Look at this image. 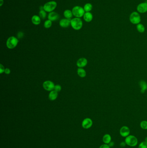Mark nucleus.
<instances>
[{
  "instance_id": "obj_4",
  "label": "nucleus",
  "mask_w": 147,
  "mask_h": 148,
  "mask_svg": "<svg viewBox=\"0 0 147 148\" xmlns=\"http://www.w3.org/2000/svg\"><path fill=\"white\" fill-rule=\"evenodd\" d=\"M72 11L74 16L77 18H81L83 17L85 13V10L83 8L79 6L74 7Z\"/></svg>"
},
{
  "instance_id": "obj_8",
  "label": "nucleus",
  "mask_w": 147,
  "mask_h": 148,
  "mask_svg": "<svg viewBox=\"0 0 147 148\" xmlns=\"http://www.w3.org/2000/svg\"><path fill=\"white\" fill-rule=\"evenodd\" d=\"M120 136L123 137H127L130 135V130L129 127L127 126H123L120 130Z\"/></svg>"
},
{
  "instance_id": "obj_5",
  "label": "nucleus",
  "mask_w": 147,
  "mask_h": 148,
  "mask_svg": "<svg viewBox=\"0 0 147 148\" xmlns=\"http://www.w3.org/2000/svg\"><path fill=\"white\" fill-rule=\"evenodd\" d=\"M57 6V3L55 1H50L46 3L43 6V9L46 12L50 13L55 10Z\"/></svg>"
},
{
  "instance_id": "obj_14",
  "label": "nucleus",
  "mask_w": 147,
  "mask_h": 148,
  "mask_svg": "<svg viewBox=\"0 0 147 148\" xmlns=\"http://www.w3.org/2000/svg\"><path fill=\"white\" fill-rule=\"evenodd\" d=\"M93 16L92 14L90 12H86L83 16V19L86 22H90L92 21Z\"/></svg>"
},
{
  "instance_id": "obj_25",
  "label": "nucleus",
  "mask_w": 147,
  "mask_h": 148,
  "mask_svg": "<svg viewBox=\"0 0 147 148\" xmlns=\"http://www.w3.org/2000/svg\"><path fill=\"white\" fill-rule=\"evenodd\" d=\"M140 126L141 128L143 130H147V121L146 120H143L140 123Z\"/></svg>"
},
{
  "instance_id": "obj_10",
  "label": "nucleus",
  "mask_w": 147,
  "mask_h": 148,
  "mask_svg": "<svg viewBox=\"0 0 147 148\" xmlns=\"http://www.w3.org/2000/svg\"><path fill=\"white\" fill-rule=\"evenodd\" d=\"M93 122L91 119L86 118L83 120L82 122V126L85 129H88L92 126Z\"/></svg>"
},
{
  "instance_id": "obj_6",
  "label": "nucleus",
  "mask_w": 147,
  "mask_h": 148,
  "mask_svg": "<svg viewBox=\"0 0 147 148\" xmlns=\"http://www.w3.org/2000/svg\"><path fill=\"white\" fill-rule=\"evenodd\" d=\"M19 40L16 37L14 36H11L8 39L7 41V46L10 49H13L16 46Z\"/></svg>"
},
{
  "instance_id": "obj_12",
  "label": "nucleus",
  "mask_w": 147,
  "mask_h": 148,
  "mask_svg": "<svg viewBox=\"0 0 147 148\" xmlns=\"http://www.w3.org/2000/svg\"><path fill=\"white\" fill-rule=\"evenodd\" d=\"M48 20H50L52 21H56L59 19V15L57 13L52 11L49 13L48 15Z\"/></svg>"
},
{
  "instance_id": "obj_11",
  "label": "nucleus",
  "mask_w": 147,
  "mask_h": 148,
  "mask_svg": "<svg viewBox=\"0 0 147 148\" xmlns=\"http://www.w3.org/2000/svg\"><path fill=\"white\" fill-rule=\"evenodd\" d=\"M70 20L68 19H62L60 20L59 24L63 28H67L70 25Z\"/></svg>"
},
{
  "instance_id": "obj_22",
  "label": "nucleus",
  "mask_w": 147,
  "mask_h": 148,
  "mask_svg": "<svg viewBox=\"0 0 147 148\" xmlns=\"http://www.w3.org/2000/svg\"><path fill=\"white\" fill-rule=\"evenodd\" d=\"M83 8L86 12H89L92 10V5L91 3H87L84 5Z\"/></svg>"
},
{
  "instance_id": "obj_28",
  "label": "nucleus",
  "mask_w": 147,
  "mask_h": 148,
  "mask_svg": "<svg viewBox=\"0 0 147 148\" xmlns=\"http://www.w3.org/2000/svg\"><path fill=\"white\" fill-rule=\"evenodd\" d=\"M5 69H4V66H3L2 65H0V73L1 74L3 73L5 71Z\"/></svg>"
},
{
  "instance_id": "obj_16",
  "label": "nucleus",
  "mask_w": 147,
  "mask_h": 148,
  "mask_svg": "<svg viewBox=\"0 0 147 148\" xmlns=\"http://www.w3.org/2000/svg\"><path fill=\"white\" fill-rule=\"evenodd\" d=\"M139 85L141 88V92L143 94L147 89V83L145 81L142 80L139 82Z\"/></svg>"
},
{
  "instance_id": "obj_21",
  "label": "nucleus",
  "mask_w": 147,
  "mask_h": 148,
  "mask_svg": "<svg viewBox=\"0 0 147 148\" xmlns=\"http://www.w3.org/2000/svg\"><path fill=\"white\" fill-rule=\"evenodd\" d=\"M136 29L137 31L140 33H143L145 30V26L141 23L136 25Z\"/></svg>"
},
{
  "instance_id": "obj_20",
  "label": "nucleus",
  "mask_w": 147,
  "mask_h": 148,
  "mask_svg": "<svg viewBox=\"0 0 147 148\" xmlns=\"http://www.w3.org/2000/svg\"><path fill=\"white\" fill-rule=\"evenodd\" d=\"M77 73L78 76L81 78H84L86 75V71L82 68H78L77 70Z\"/></svg>"
},
{
  "instance_id": "obj_23",
  "label": "nucleus",
  "mask_w": 147,
  "mask_h": 148,
  "mask_svg": "<svg viewBox=\"0 0 147 148\" xmlns=\"http://www.w3.org/2000/svg\"><path fill=\"white\" fill-rule=\"evenodd\" d=\"M39 16L41 18L44 19L46 17V12L44 10H40L39 12Z\"/></svg>"
},
{
  "instance_id": "obj_13",
  "label": "nucleus",
  "mask_w": 147,
  "mask_h": 148,
  "mask_svg": "<svg viewBox=\"0 0 147 148\" xmlns=\"http://www.w3.org/2000/svg\"><path fill=\"white\" fill-rule=\"evenodd\" d=\"M87 63L88 61L87 59L85 58H82L78 59L76 64L79 68H82L86 66L87 65Z\"/></svg>"
},
{
  "instance_id": "obj_26",
  "label": "nucleus",
  "mask_w": 147,
  "mask_h": 148,
  "mask_svg": "<svg viewBox=\"0 0 147 148\" xmlns=\"http://www.w3.org/2000/svg\"><path fill=\"white\" fill-rule=\"evenodd\" d=\"M138 148H147V142L145 141L141 142L138 146Z\"/></svg>"
},
{
  "instance_id": "obj_31",
  "label": "nucleus",
  "mask_w": 147,
  "mask_h": 148,
  "mask_svg": "<svg viewBox=\"0 0 147 148\" xmlns=\"http://www.w3.org/2000/svg\"><path fill=\"white\" fill-rule=\"evenodd\" d=\"M126 145V143H125V142H122L121 144H120V146H121V147H123L124 146H125V145Z\"/></svg>"
},
{
  "instance_id": "obj_27",
  "label": "nucleus",
  "mask_w": 147,
  "mask_h": 148,
  "mask_svg": "<svg viewBox=\"0 0 147 148\" xmlns=\"http://www.w3.org/2000/svg\"><path fill=\"white\" fill-rule=\"evenodd\" d=\"M54 90L57 92H60L61 90V87L59 84L55 85L54 87Z\"/></svg>"
},
{
  "instance_id": "obj_3",
  "label": "nucleus",
  "mask_w": 147,
  "mask_h": 148,
  "mask_svg": "<svg viewBox=\"0 0 147 148\" xmlns=\"http://www.w3.org/2000/svg\"><path fill=\"white\" fill-rule=\"evenodd\" d=\"M125 142L127 146L130 147H135L137 145L138 140L135 136L129 135L127 137H126Z\"/></svg>"
},
{
  "instance_id": "obj_7",
  "label": "nucleus",
  "mask_w": 147,
  "mask_h": 148,
  "mask_svg": "<svg viewBox=\"0 0 147 148\" xmlns=\"http://www.w3.org/2000/svg\"><path fill=\"white\" fill-rule=\"evenodd\" d=\"M138 12L141 14L145 13L147 12V3L142 2L138 5L136 8Z\"/></svg>"
},
{
  "instance_id": "obj_1",
  "label": "nucleus",
  "mask_w": 147,
  "mask_h": 148,
  "mask_svg": "<svg viewBox=\"0 0 147 148\" xmlns=\"http://www.w3.org/2000/svg\"><path fill=\"white\" fill-rule=\"evenodd\" d=\"M70 25L74 30H78L82 28L83 22L80 18L75 17L70 20Z\"/></svg>"
},
{
  "instance_id": "obj_17",
  "label": "nucleus",
  "mask_w": 147,
  "mask_h": 148,
  "mask_svg": "<svg viewBox=\"0 0 147 148\" xmlns=\"http://www.w3.org/2000/svg\"><path fill=\"white\" fill-rule=\"evenodd\" d=\"M102 140L104 144H109V143L111 142V136L109 134H106L103 136Z\"/></svg>"
},
{
  "instance_id": "obj_2",
  "label": "nucleus",
  "mask_w": 147,
  "mask_h": 148,
  "mask_svg": "<svg viewBox=\"0 0 147 148\" xmlns=\"http://www.w3.org/2000/svg\"><path fill=\"white\" fill-rule=\"evenodd\" d=\"M129 19L132 24L134 25H137L141 22V16L139 12L134 11L130 14Z\"/></svg>"
},
{
  "instance_id": "obj_9",
  "label": "nucleus",
  "mask_w": 147,
  "mask_h": 148,
  "mask_svg": "<svg viewBox=\"0 0 147 148\" xmlns=\"http://www.w3.org/2000/svg\"><path fill=\"white\" fill-rule=\"evenodd\" d=\"M43 87L44 88L48 91H52L54 88V84L53 82L50 81H46L43 83Z\"/></svg>"
},
{
  "instance_id": "obj_18",
  "label": "nucleus",
  "mask_w": 147,
  "mask_h": 148,
  "mask_svg": "<svg viewBox=\"0 0 147 148\" xmlns=\"http://www.w3.org/2000/svg\"><path fill=\"white\" fill-rule=\"evenodd\" d=\"M58 92L56 91H52L49 93V98L51 101H54L58 98Z\"/></svg>"
},
{
  "instance_id": "obj_32",
  "label": "nucleus",
  "mask_w": 147,
  "mask_h": 148,
  "mask_svg": "<svg viewBox=\"0 0 147 148\" xmlns=\"http://www.w3.org/2000/svg\"><path fill=\"white\" fill-rule=\"evenodd\" d=\"M4 4V1L3 0H0V6H2Z\"/></svg>"
},
{
  "instance_id": "obj_19",
  "label": "nucleus",
  "mask_w": 147,
  "mask_h": 148,
  "mask_svg": "<svg viewBox=\"0 0 147 148\" xmlns=\"http://www.w3.org/2000/svg\"><path fill=\"white\" fill-rule=\"evenodd\" d=\"M64 15L66 18L70 20V19L72 18L73 16L72 11L70 10H65V11H64Z\"/></svg>"
},
{
  "instance_id": "obj_15",
  "label": "nucleus",
  "mask_w": 147,
  "mask_h": 148,
  "mask_svg": "<svg viewBox=\"0 0 147 148\" xmlns=\"http://www.w3.org/2000/svg\"><path fill=\"white\" fill-rule=\"evenodd\" d=\"M40 17L38 16V15H34L32 17L31 20H32V24H34L36 25H38L40 24L41 22V20Z\"/></svg>"
},
{
  "instance_id": "obj_24",
  "label": "nucleus",
  "mask_w": 147,
  "mask_h": 148,
  "mask_svg": "<svg viewBox=\"0 0 147 148\" xmlns=\"http://www.w3.org/2000/svg\"><path fill=\"white\" fill-rule=\"evenodd\" d=\"M52 21L49 20H46V21L44 22V27L46 28H50V27H52Z\"/></svg>"
},
{
  "instance_id": "obj_33",
  "label": "nucleus",
  "mask_w": 147,
  "mask_h": 148,
  "mask_svg": "<svg viewBox=\"0 0 147 148\" xmlns=\"http://www.w3.org/2000/svg\"><path fill=\"white\" fill-rule=\"evenodd\" d=\"M145 142H147V137H146V138H145Z\"/></svg>"
},
{
  "instance_id": "obj_30",
  "label": "nucleus",
  "mask_w": 147,
  "mask_h": 148,
  "mask_svg": "<svg viewBox=\"0 0 147 148\" xmlns=\"http://www.w3.org/2000/svg\"><path fill=\"white\" fill-rule=\"evenodd\" d=\"M4 72H5V74L9 75V74H10V70L9 68H6L5 69Z\"/></svg>"
},
{
  "instance_id": "obj_29",
  "label": "nucleus",
  "mask_w": 147,
  "mask_h": 148,
  "mask_svg": "<svg viewBox=\"0 0 147 148\" xmlns=\"http://www.w3.org/2000/svg\"><path fill=\"white\" fill-rule=\"evenodd\" d=\"M110 147L109 146V145L106 144H104L100 146L99 148H110Z\"/></svg>"
}]
</instances>
